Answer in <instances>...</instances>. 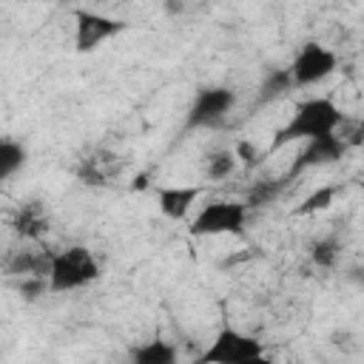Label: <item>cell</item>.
Wrapping results in <instances>:
<instances>
[{"label":"cell","mask_w":364,"mask_h":364,"mask_svg":"<svg viewBox=\"0 0 364 364\" xmlns=\"http://www.w3.org/2000/svg\"><path fill=\"white\" fill-rule=\"evenodd\" d=\"M205 193V185H162L156 191V205L165 219H188L199 196Z\"/></svg>","instance_id":"obj_8"},{"label":"cell","mask_w":364,"mask_h":364,"mask_svg":"<svg viewBox=\"0 0 364 364\" xmlns=\"http://www.w3.org/2000/svg\"><path fill=\"white\" fill-rule=\"evenodd\" d=\"M26 159H28V151H26L17 139L6 136V139L0 142V179L9 182L17 171L26 168Z\"/></svg>","instance_id":"obj_12"},{"label":"cell","mask_w":364,"mask_h":364,"mask_svg":"<svg viewBox=\"0 0 364 364\" xmlns=\"http://www.w3.org/2000/svg\"><path fill=\"white\" fill-rule=\"evenodd\" d=\"M336 68H338V54L333 48H327L324 43H318V40H307L293 54V60L287 65V74H290L296 88H307V85L324 82Z\"/></svg>","instance_id":"obj_4"},{"label":"cell","mask_w":364,"mask_h":364,"mask_svg":"<svg viewBox=\"0 0 364 364\" xmlns=\"http://www.w3.org/2000/svg\"><path fill=\"white\" fill-rule=\"evenodd\" d=\"M131 358L136 364H176L179 353L171 341H162V338H154V341H145V344H136L131 350Z\"/></svg>","instance_id":"obj_11"},{"label":"cell","mask_w":364,"mask_h":364,"mask_svg":"<svg viewBox=\"0 0 364 364\" xmlns=\"http://www.w3.org/2000/svg\"><path fill=\"white\" fill-rule=\"evenodd\" d=\"M338 196V188L336 185H321L318 191H313L310 196L301 199V205L296 208L299 216H307V213H316V210H327Z\"/></svg>","instance_id":"obj_13"},{"label":"cell","mask_w":364,"mask_h":364,"mask_svg":"<svg viewBox=\"0 0 364 364\" xmlns=\"http://www.w3.org/2000/svg\"><path fill=\"white\" fill-rule=\"evenodd\" d=\"M341 125V108L330 100V97H307L301 100L287 125L279 131L273 148H282L287 142H296V139H318V136H330L336 134V128Z\"/></svg>","instance_id":"obj_1"},{"label":"cell","mask_w":364,"mask_h":364,"mask_svg":"<svg viewBox=\"0 0 364 364\" xmlns=\"http://www.w3.org/2000/svg\"><path fill=\"white\" fill-rule=\"evenodd\" d=\"M236 105V91L228 85H205L193 94V102L188 108V128H210L219 125Z\"/></svg>","instance_id":"obj_6"},{"label":"cell","mask_w":364,"mask_h":364,"mask_svg":"<svg viewBox=\"0 0 364 364\" xmlns=\"http://www.w3.org/2000/svg\"><path fill=\"white\" fill-rule=\"evenodd\" d=\"M287 88H293V80H290V74H287V68L284 71H276V74H270L267 80H264V85H262V97H276V94H282V91H287Z\"/></svg>","instance_id":"obj_15"},{"label":"cell","mask_w":364,"mask_h":364,"mask_svg":"<svg viewBox=\"0 0 364 364\" xmlns=\"http://www.w3.org/2000/svg\"><path fill=\"white\" fill-rule=\"evenodd\" d=\"M119 31H125V23L117 20V17H108V14L91 11V9H77L74 11V46H77L80 54L100 48L102 43L117 37Z\"/></svg>","instance_id":"obj_7"},{"label":"cell","mask_w":364,"mask_h":364,"mask_svg":"<svg viewBox=\"0 0 364 364\" xmlns=\"http://www.w3.org/2000/svg\"><path fill=\"white\" fill-rule=\"evenodd\" d=\"M239 168V156L233 148H216V151H208L205 159H202V171H205V179L210 182H222L228 176H233Z\"/></svg>","instance_id":"obj_10"},{"label":"cell","mask_w":364,"mask_h":364,"mask_svg":"<svg viewBox=\"0 0 364 364\" xmlns=\"http://www.w3.org/2000/svg\"><path fill=\"white\" fill-rule=\"evenodd\" d=\"M347 279H350V282H358V284L364 287V267H353V270L347 273Z\"/></svg>","instance_id":"obj_17"},{"label":"cell","mask_w":364,"mask_h":364,"mask_svg":"<svg viewBox=\"0 0 364 364\" xmlns=\"http://www.w3.org/2000/svg\"><path fill=\"white\" fill-rule=\"evenodd\" d=\"M344 142L330 134V136H318V139H307L301 156H299V165H330L336 162L341 154H344Z\"/></svg>","instance_id":"obj_9"},{"label":"cell","mask_w":364,"mask_h":364,"mask_svg":"<svg viewBox=\"0 0 364 364\" xmlns=\"http://www.w3.org/2000/svg\"><path fill=\"white\" fill-rule=\"evenodd\" d=\"M259 358H264L262 341L233 327H222L210 341V347L199 355L202 364H250Z\"/></svg>","instance_id":"obj_5"},{"label":"cell","mask_w":364,"mask_h":364,"mask_svg":"<svg viewBox=\"0 0 364 364\" xmlns=\"http://www.w3.org/2000/svg\"><path fill=\"white\" fill-rule=\"evenodd\" d=\"M338 250H341L338 239H336V236H324V239L313 242V247H310V259H313L318 267H333V264L338 262Z\"/></svg>","instance_id":"obj_14"},{"label":"cell","mask_w":364,"mask_h":364,"mask_svg":"<svg viewBox=\"0 0 364 364\" xmlns=\"http://www.w3.org/2000/svg\"><path fill=\"white\" fill-rule=\"evenodd\" d=\"M247 225V205L239 199H213L202 205L191 219V236H239Z\"/></svg>","instance_id":"obj_3"},{"label":"cell","mask_w":364,"mask_h":364,"mask_svg":"<svg viewBox=\"0 0 364 364\" xmlns=\"http://www.w3.org/2000/svg\"><path fill=\"white\" fill-rule=\"evenodd\" d=\"M361 131H364V122H361Z\"/></svg>","instance_id":"obj_18"},{"label":"cell","mask_w":364,"mask_h":364,"mask_svg":"<svg viewBox=\"0 0 364 364\" xmlns=\"http://www.w3.org/2000/svg\"><path fill=\"white\" fill-rule=\"evenodd\" d=\"M100 279V262L85 245H68L51 253L48 262V290L51 293H71L82 290Z\"/></svg>","instance_id":"obj_2"},{"label":"cell","mask_w":364,"mask_h":364,"mask_svg":"<svg viewBox=\"0 0 364 364\" xmlns=\"http://www.w3.org/2000/svg\"><path fill=\"white\" fill-rule=\"evenodd\" d=\"M233 151H236L239 162H245L247 168L259 162V151H256V145H250V142H245V139H242V142H236V145H233Z\"/></svg>","instance_id":"obj_16"}]
</instances>
